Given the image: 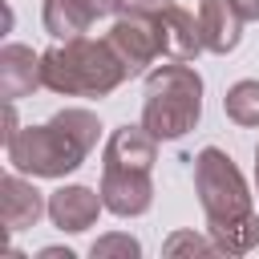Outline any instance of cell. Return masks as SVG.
<instances>
[{"label": "cell", "instance_id": "8992f818", "mask_svg": "<svg viewBox=\"0 0 259 259\" xmlns=\"http://www.w3.org/2000/svg\"><path fill=\"white\" fill-rule=\"evenodd\" d=\"M105 40L113 45V53L121 57V65H125L130 77L142 73L154 57H162V49H158V28H154L150 16H121V20L109 28Z\"/></svg>", "mask_w": 259, "mask_h": 259}, {"label": "cell", "instance_id": "7c38bea8", "mask_svg": "<svg viewBox=\"0 0 259 259\" xmlns=\"http://www.w3.org/2000/svg\"><path fill=\"white\" fill-rule=\"evenodd\" d=\"M158 158V138L146 125H121L105 142V166H138L150 170Z\"/></svg>", "mask_w": 259, "mask_h": 259}, {"label": "cell", "instance_id": "7a4b0ae2", "mask_svg": "<svg viewBox=\"0 0 259 259\" xmlns=\"http://www.w3.org/2000/svg\"><path fill=\"white\" fill-rule=\"evenodd\" d=\"M97 134H101L97 113L61 109L45 125H28V130H16L12 138H4V154H8V166L20 174L65 178L89 158V150L97 146Z\"/></svg>", "mask_w": 259, "mask_h": 259}, {"label": "cell", "instance_id": "5bb4252c", "mask_svg": "<svg viewBox=\"0 0 259 259\" xmlns=\"http://www.w3.org/2000/svg\"><path fill=\"white\" fill-rule=\"evenodd\" d=\"M223 109L235 125H259V81H235L223 97Z\"/></svg>", "mask_w": 259, "mask_h": 259}, {"label": "cell", "instance_id": "ba28073f", "mask_svg": "<svg viewBox=\"0 0 259 259\" xmlns=\"http://www.w3.org/2000/svg\"><path fill=\"white\" fill-rule=\"evenodd\" d=\"M101 210H105L101 190H89V186H61L49 194V219H53V227H61L69 235L89 231Z\"/></svg>", "mask_w": 259, "mask_h": 259}, {"label": "cell", "instance_id": "30bf717a", "mask_svg": "<svg viewBox=\"0 0 259 259\" xmlns=\"http://www.w3.org/2000/svg\"><path fill=\"white\" fill-rule=\"evenodd\" d=\"M154 28H158V49H162L166 61H194L202 53V28L178 4H170L166 12H158Z\"/></svg>", "mask_w": 259, "mask_h": 259}, {"label": "cell", "instance_id": "5b68a950", "mask_svg": "<svg viewBox=\"0 0 259 259\" xmlns=\"http://www.w3.org/2000/svg\"><path fill=\"white\" fill-rule=\"evenodd\" d=\"M101 202L117 219L146 214L150 202H154L150 170H138V166H101Z\"/></svg>", "mask_w": 259, "mask_h": 259}, {"label": "cell", "instance_id": "9c48e42d", "mask_svg": "<svg viewBox=\"0 0 259 259\" xmlns=\"http://www.w3.org/2000/svg\"><path fill=\"white\" fill-rule=\"evenodd\" d=\"M243 8L235 0H202L198 4V28H202V49L206 53H231L243 40Z\"/></svg>", "mask_w": 259, "mask_h": 259}, {"label": "cell", "instance_id": "e0dca14e", "mask_svg": "<svg viewBox=\"0 0 259 259\" xmlns=\"http://www.w3.org/2000/svg\"><path fill=\"white\" fill-rule=\"evenodd\" d=\"M174 0H117V12L121 16H158V12H166Z\"/></svg>", "mask_w": 259, "mask_h": 259}, {"label": "cell", "instance_id": "9a60e30c", "mask_svg": "<svg viewBox=\"0 0 259 259\" xmlns=\"http://www.w3.org/2000/svg\"><path fill=\"white\" fill-rule=\"evenodd\" d=\"M162 251H166L170 259H174V255H219L214 239H210V235H194V231H178V235H170Z\"/></svg>", "mask_w": 259, "mask_h": 259}, {"label": "cell", "instance_id": "3957f363", "mask_svg": "<svg viewBox=\"0 0 259 259\" xmlns=\"http://www.w3.org/2000/svg\"><path fill=\"white\" fill-rule=\"evenodd\" d=\"M40 69H45V89L65 97H109L121 85V77H130L113 45L89 36L40 53Z\"/></svg>", "mask_w": 259, "mask_h": 259}, {"label": "cell", "instance_id": "d6986e66", "mask_svg": "<svg viewBox=\"0 0 259 259\" xmlns=\"http://www.w3.org/2000/svg\"><path fill=\"white\" fill-rule=\"evenodd\" d=\"M239 8H243V16L247 20H259V0H235Z\"/></svg>", "mask_w": 259, "mask_h": 259}, {"label": "cell", "instance_id": "ac0fdd59", "mask_svg": "<svg viewBox=\"0 0 259 259\" xmlns=\"http://www.w3.org/2000/svg\"><path fill=\"white\" fill-rule=\"evenodd\" d=\"M85 4H89L93 16H109V12H117V0H85Z\"/></svg>", "mask_w": 259, "mask_h": 259}, {"label": "cell", "instance_id": "277c9868", "mask_svg": "<svg viewBox=\"0 0 259 259\" xmlns=\"http://www.w3.org/2000/svg\"><path fill=\"white\" fill-rule=\"evenodd\" d=\"M202 117V77L186 61L158 65L146 77V101H142V125L158 142H174L190 134Z\"/></svg>", "mask_w": 259, "mask_h": 259}, {"label": "cell", "instance_id": "ffe728a7", "mask_svg": "<svg viewBox=\"0 0 259 259\" xmlns=\"http://www.w3.org/2000/svg\"><path fill=\"white\" fill-rule=\"evenodd\" d=\"M40 259H73V251H61V247H45Z\"/></svg>", "mask_w": 259, "mask_h": 259}, {"label": "cell", "instance_id": "44dd1931", "mask_svg": "<svg viewBox=\"0 0 259 259\" xmlns=\"http://www.w3.org/2000/svg\"><path fill=\"white\" fill-rule=\"evenodd\" d=\"M255 186H259V146H255Z\"/></svg>", "mask_w": 259, "mask_h": 259}, {"label": "cell", "instance_id": "52a82bcc", "mask_svg": "<svg viewBox=\"0 0 259 259\" xmlns=\"http://www.w3.org/2000/svg\"><path fill=\"white\" fill-rule=\"evenodd\" d=\"M40 214H49V202L40 198V190L32 182H24L20 170L4 174L0 178V223H4V231L8 235L28 231V227H36Z\"/></svg>", "mask_w": 259, "mask_h": 259}, {"label": "cell", "instance_id": "4fadbf2b", "mask_svg": "<svg viewBox=\"0 0 259 259\" xmlns=\"http://www.w3.org/2000/svg\"><path fill=\"white\" fill-rule=\"evenodd\" d=\"M40 20H45V32H49V36H57V40H77V36L89 32V24H93L97 16L89 12L85 0H45Z\"/></svg>", "mask_w": 259, "mask_h": 259}, {"label": "cell", "instance_id": "2e32d148", "mask_svg": "<svg viewBox=\"0 0 259 259\" xmlns=\"http://www.w3.org/2000/svg\"><path fill=\"white\" fill-rule=\"evenodd\" d=\"M89 255H93V259H109V255L134 259V255H142V247H138V239H130V235H105V239H97V243L89 247Z\"/></svg>", "mask_w": 259, "mask_h": 259}, {"label": "cell", "instance_id": "6da1fadb", "mask_svg": "<svg viewBox=\"0 0 259 259\" xmlns=\"http://www.w3.org/2000/svg\"><path fill=\"white\" fill-rule=\"evenodd\" d=\"M194 190L219 255H247L251 247H259V214L251 210V190L219 146H206L194 158Z\"/></svg>", "mask_w": 259, "mask_h": 259}, {"label": "cell", "instance_id": "8fae6325", "mask_svg": "<svg viewBox=\"0 0 259 259\" xmlns=\"http://www.w3.org/2000/svg\"><path fill=\"white\" fill-rule=\"evenodd\" d=\"M36 85H45L40 53H32L28 45H4L0 49V97L4 101H20Z\"/></svg>", "mask_w": 259, "mask_h": 259}]
</instances>
